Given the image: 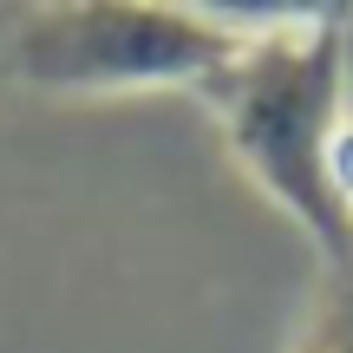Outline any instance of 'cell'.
<instances>
[{
	"label": "cell",
	"mask_w": 353,
	"mask_h": 353,
	"mask_svg": "<svg viewBox=\"0 0 353 353\" xmlns=\"http://www.w3.org/2000/svg\"><path fill=\"white\" fill-rule=\"evenodd\" d=\"M242 52L196 92L216 112L236 170L307 229L327 262H353V216L334 196V138L347 99V52L334 13H288L242 26Z\"/></svg>",
	"instance_id": "cell-1"
},
{
	"label": "cell",
	"mask_w": 353,
	"mask_h": 353,
	"mask_svg": "<svg viewBox=\"0 0 353 353\" xmlns=\"http://www.w3.org/2000/svg\"><path fill=\"white\" fill-rule=\"evenodd\" d=\"M242 26L210 7L164 0H72L20 13L7 65L46 99H125V92H203L242 52Z\"/></svg>",
	"instance_id": "cell-2"
},
{
	"label": "cell",
	"mask_w": 353,
	"mask_h": 353,
	"mask_svg": "<svg viewBox=\"0 0 353 353\" xmlns=\"http://www.w3.org/2000/svg\"><path fill=\"white\" fill-rule=\"evenodd\" d=\"M347 268H353V262H347ZM301 353H353V275L341 281V294L321 307V321H314V334H307Z\"/></svg>",
	"instance_id": "cell-3"
},
{
	"label": "cell",
	"mask_w": 353,
	"mask_h": 353,
	"mask_svg": "<svg viewBox=\"0 0 353 353\" xmlns=\"http://www.w3.org/2000/svg\"><path fill=\"white\" fill-rule=\"evenodd\" d=\"M334 196L353 216V125H341V138H334Z\"/></svg>",
	"instance_id": "cell-4"
}]
</instances>
